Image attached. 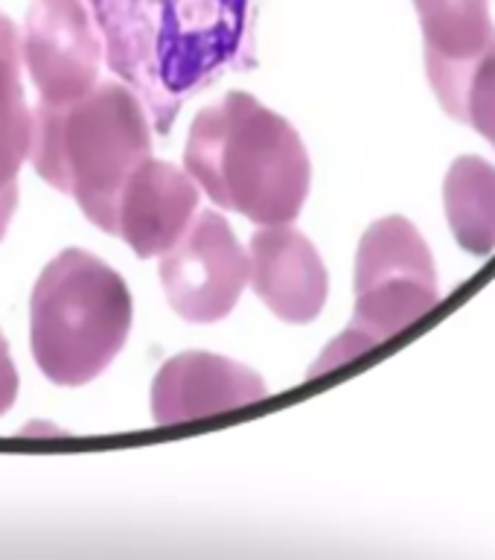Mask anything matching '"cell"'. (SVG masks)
<instances>
[{"label":"cell","instance_id":"1","mask_svg":"<svg viewBox=\"0 0 495 560\" xmlns=\"http://www.w3.org/2000/svg\"><path fill=\"white\" fill-rule=\"evenodd\" d=\"M184 166L219 208L260 225L295 222L313 182L295 126L243 91L199 112L187 135Z\"/></svg>","mask_w":495,"mask_h":560},{"label":"cell","instance_id":"2","mask_svg":"<svg viewBox=\"0 0 495 560\" xmlns=\"http://www.w3.org/2000/svg\"><path fill=\"white\" fill-rule=\"evenodd\" d=\"M35 173L73 196L94 225L114 234L126 178L152 158V135L138 96L120 82H99L68 103L33 108Z\"/></svg>","mask_w":495,"mask_h":560},{"label":"cell","instance_id":"3","mask_svg":"<svg viewBox=\"0 0 495 560\" xmlns=\"http://www.w3.org/2000/svg\"><path fill=\"white\" fill-rule=\"evenodd\" d=\"M131 330L126 280L96 254L68 248L44 266L30 301L35 365L56 385H85L103 374Z\"/></svg>","mask_w":495,"mask_h":560},{"label":"cell","instance_id":"4","mask_svg":"<svg viewBox=\"0 0 495 560\" xmlns=\"http://www.w3.org/2000/svg\"><path fill=\"white\" fill-rule=\"evenodd\" d=\"M440 301L432 252L409 219L388 217L367 228L356 254V313L350 330L327 348L313 374L344 365L393 339Z\"/></svg>","mask_w":495,"mask_h":560},{"label":"cell","instance_id":"5","mask_svg":"<svg viewBox=\"0 0 495 560\" xmlns=\"http://www.w3.org/2000/svg\"><path fill=\"white\" fill-rule=\"evenodd\" d=\"M251 260L227 219L216 210L192 217L178 240L161 254V283L184 322H222L248 287Z\"/></svg>","mask_w":495,"mask_h":560},{"label":"cell","instance_id":"6","mask_svg":"<svg viewBox=\"0 0 495 560\" xmlns=\"http://www.w3.org/2000/svg\"><path fill=\"white\" fill-rule=\"evenodd\" d=\"M96 12L129 50H227L251 26L254 0H94Z\"/></svg>","mask_w":495,"mask_h":560},{"label":"cell","instance_id":"7","mask_svg":"<svg viewBox=\"0 0 495 560\" xmlns=\"http://www.w3.org/2000/svg\"><path fill=\"white\" fill-rule=\"evenodd\" d=\"M21 56L44 103H68L96 85L103 42L87 0H33Z\"/></svg>","mask_w":495,"mask_h":560},{"label":"cell","instance_id":"8","mask_svg":"<svg viewBox=\"0 0 495 560\" xmlns=\"http://www.w3.org/2000/svg\"><path fill=\"white\" fill-rule=\"evenodd\" d=\"M269 394L257 371L236 359L187 350L161 365L152 383V418L157 423H184L222 411L243 409Z\"/></svg>","mask_w":495,"mask_h":560},{"label":"cell","instance_id":"9","mask_svg":"<svg viewBox=\"0 0 495 560\" xmlns=\"http://www.w3.org/2000/svg\"><path fill=\"white\" fill-rule=\"evenodd\" d=\"M248 283L278 318L306 324L327 304L330 278L323 260L306 234L288 225H262L248 245Z\"/></svg>","mask_w":495,"mask_h":560},{"label":"cell","instance_id":"10","mask_svg":"<svg viewBox=\"0 0 495 560\" xmlns=\"http://www.w3.org/2000/svg\"><path fill=\"white\" fill-rule=\"evenodd\" d=\"M199 199V184L187 170L146 158L122 184L114 236H122L138 257H157L187 231Z\"/></svg>","mask_w":495,"mask_h":560},{"label":"cell","instance_id":"11","mask_svg":"<svg viewBox=\"0 0 495 560\" xmlns=\"http://www.w3.org/2000/svg\"><path fill=\"white\" fill-rule=\"evenodd\" d=\"M414 7L426 38L428 82L455 117L470 70L495 47L487 0H414Z\"/></svg>","mask_w":495,"mask_h":560},{"label":"cell","instance_id":"12","mask_svg":"<svg viewBox=\"0 0 495 560\" xmlns=\"http://www.w3.org/2000/svg\"><path fill=\"white\" fill-rule=\"evenodd\" d=\"M446 217L461 248L490 254L495 248V166L484 158H458L444 184Z\"/></svg>","mask_w":495,"mask_h":560},{"label":"cell","instance_id":"13","mask_svg":"<svg viewBox=\"0 0 495 560\" xmlns=\"http://www.w3.org/2000/svg\"><path fill=\"white\" fill-rule=\"evenodd\" d=\"M21 65L17 26L0 12V184L15 182L33 143V108L24 100Z\"/></svg>","mask_w":495,"mask_h":560},{"label":"cell","instance_id":"14","mask_svg":"<svg viewBox=\"0 0 495 560\" xmlns=\"http://www.w3.org/2000/svg\"><path fill=\"white\" fill-rule=\"evenodd\" d=\"M455 120L470 122L495 147V47H490L470 70Z\"/></svg>","mask_w":495,"mask_h":560},{"label":"cell","instance_id":"15","mask_svg":"<svg viewBox=\"0 0 495 560\" xmlns=\"http://www.w3.org/2000/svg\"><path fill=\"white\" fill-rule=\"evenodd\" d=\"M17 397V371L15 362L9 357V345L0 332V415H7L12 409V402Z\"/></svg>","mask_w":495,"mask_h":560},{"label":"cell","instance_id":"16","mask_svg":"<svg viewBox=\"0 0 495 560\" xmlns=\"http://www.w3.org/2000/svg\"><path fill=\"white\" fill-rule=\"evenodd\" d=\"M17 208V182L0 184V240L7 236V228L12 222V213Z\"/></svg>","mask_w":495,"mask_h":560}]
</instances>
